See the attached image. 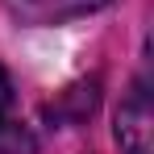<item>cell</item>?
Returning <instances> with one entry per match:
<instances>
[{
	"label": "cell",
	"instance_id": "obj_3",
	"mask_svg": "<svg viewBox=\"0 0 154 154\" xmlns=\"http://www.w3.org/2000/svg\"><path fill=\"white\" fill-rule=\"evenodd\" d=\"M8 112H13V79H8V71L0 67V133L8 125Z\"/></svg>",
	"mask_w": 154,
	"mask_h": 154
},
{
	"label": "cell",
	"instance_id": "obj_2",
	"mask_svg": "<svg viewBox=\"0 0 154 154\" xmlns=\"http://www.w3.org/2000/svg\"><path fill=\"white\" fill-rule=\"evenodd\" d=\"M104 4H112V0H4L8 17L21 25H63V21L96 13Z\"/></svg>",
	"mask_w": 154,
	"mask_h": 154
},
{
	"label": "cell",
	"instance_id": "obj_1",
	"mask_svg": "<svg viewBox=\"0 0 154 154\" xmlns=\"http://www.w3.org/2000/svg\"><path fill=\"white\" fill-rule=\"evenodd\" d=\"M117 146L121 154H150L154 146V104H150L146 75L129 88V96L117 108Z\"/></svg>",
	"mask_w": 154,
	"mask_h": 154
}]
</instances>
